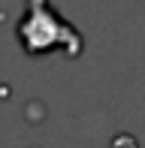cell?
<instances>
[{"mask_svg": "<svg viewBox=\"0 0 145 148\" xmlns=\"http://www.w3.org/2000/svg\"><path fill=\"white\" fill-rule=\"evenodd\" d=\"M15 39L27 55H49L61 49L64 55L79 58L85 49V39L67 18L51 9L49 0H27V12L15 27Z\"/></svg>", "mask_w": 145, "mask_h": 148, "instance_id": "cell-1", "label": "cell"}]
</instances>
